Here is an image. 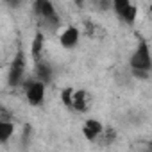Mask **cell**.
<instances>
[{
	"instance_id": "1",
	"label": "cell",
	"mask_w": 152,
	"mask_h": 152,
	"mask_svg": "<svg viewBox=\"0 0 152 152\" xmlns=\"http://www.w3.org/2000/svg\"><path fill=\"white\" fill-rule=\"evenodd\" d=\"M32 11L38 16L39 23L45 25L47 29L56 31V29L61 27V16H59L56 6L52 2H48V0H36L32 4Z\"/></svg>"
},
{
	"instance_id": "2",
	"label": "cell",
	"mask_w": 152,
	"mask_h": 152,
	"mask_svg": "<svg viewBox=\"0 0 152 152\" xmlns=\"http://www.w3.org/2000/svg\"><path fill=\"white\" fill-rule=\"evenodd\" d=\"M129 66H131V73L132 72H145L150 73L152 70V56H150V47L145 39H140L136 48L131 54L129 59Z\"/></svg>"
},
{
	"instance_id": "3",
	"label": "cell",
	"mask_w": 152,
	"mask_h": 152,
	"mask_svg": "<svg viewBox=\"0 0 152 152\" xmlns=\"http://www.w3.org/2000/svg\"><path fill=\"white\" fill-rule=\"evenodd\" d=\"M20 88L23 90L25 99H27V102H29L32 107H39V106H43L45 97H47V86H45L43 83H39V81L29 77V79L23 81V84H22Z\"/></svg>"
},
{
	"instance_id": "4",
	"label": "cell",
	"mask_w": 152,
	"mask_h": 152,
	"mask_svg": "<svg viewBox=\"0 0 152 152\" xmlns=\"http://www.w3.org/2000/svg\"><path fill=\"white\" fill-rule=\"evenodd\" d=\"M25 81V56L20 50L16 54V57L13 59L9 72H7V84L11 88H20Z\"/></svg>"
},
{
	"instance_id": "5",
	"label": "cell",
	"mask_w": 152,
	"mask_h": 152,
	"mask_svg": "<svg viewBox=\"0 0 152 152\" xmlns=\"http://www.w3.org/2000/svg\"><path fill=\"white\" fill-rule=\"evenodd\" d=\"M79 39H81V31L75 27V25H68V27H64L59 32V43L66 50L75 48V47L79 45Z\"/></svg>"
},
{
	"instance_id": "6",
	"label": "cell",
	"mask_w": 152,
	"mask_h": 152,
	"mask_svg": "<svg viewBox=\"0 0 152 152\" xmlns=\"http://www.w3.org/2000/svg\"><path fill=\"white\" fill-rule=\"evenodd\" d=\"M52 77H54V70H52V66H50L48 61H45L43 57H41L39 61H34L32 79H36V81H39V83H43V84L47 86V84L52 81Z\"/></svg>"
},
{
	"instance_id": "7",
	"label": "cell",
	"mask_w": 152,
	"mask_h": 152,
	"mask_svg": "<svg viewBox=\"0 0 152 152\" xmlns=\"http://www.w3.org/2000/svg\"><path fill=\"white\" fill-rule=\"evenodd\" d=\"M104 124L100 122V120H97V118H88L84 124H83V136L88 140V141H97L100 136H102V132H104Z\"/></svg>"
},
{
	"instance_id": "8",
	"label": "cell",
	"mask_w": 152,
	"mask_h": 152,
	"mask_svg": "<svg viewBox=\"0 0 152 152\" xmlns=\"http://www.w3.org/2000/svg\"><path fill=\"white\" fill-rule=\"evenodd\" d=\"M90 95L84 90H73V97H72V109L77 113H86L90 109Z\"/></svg>"
},
{
	"instance_id": "9",
	"label": "cell",
	"mask_w": 152,
	"mask_h": 152,
	"mask_svg": "<svg viewBox=\"0 0 152 152\" xmlns=\"http://www.w3.org/2000/svg\"><path fill=\"white\" fill-rule=\"evenodd\" d=\"M45 50V34L41 31H36L32 36V43H31V56L34 61H39Z\"/></svg>"
},
{
	"instance_id": "10",
	"label": "cell",
	"mask_w": 152,
	"mask_h": 152,
	"mask_svg": "<svg viewBox=\"0 0 152 152\" xmlns=\"http://www.w3.org/2000/svg\"><path fill=\"white\" fill-rule=\"evenodd\" d=\"M15 134V122L11 120H0V145L7 143Z\"/></svg>"
},
{
	"instance_id": "11",
	"label": "cell",
	"mask_w": 152,
	"mask_h": 152,
	"mask_svg": "<svg viewBox=\"0 0 152 152\" xmlns=\"http://www.w3.org/2000/svg\"><path fill=\"white\" fill-rule=\"evenodd\" d=\"M124 23H127V25H134L136 23V20H138V7H136V4H129L127 7H125V11L118 16Z\"/></svg>"
},
{
	"instance_id": "12",
	"label": "cell",
	"mask_w": 152,
	"mask_h": 152,
	"mask_svg": "<svg viewBox=\"0 0 152 152\" xmlns=\"http://www.w3.org/2000/svg\"><path fill=\"white\" fill-rule=\"evenodd\" d=\"M72 97H73V88H63L61 90V102L68 109H72Z\"/></svg>"
},
{
	"instance_id": "13",
	"label": "cell",
	"mask_w": 152,
	"mask_h": 152,
	"mask_svg": "<svg viewBox=\"0 0 152 152\" xmlns=\"http://www.w3.org/2000/svg\"><path fill=\"white\" fill-rule=\"evenodd\" d=\"M136 152H152V147L148 141H138L136 145Z\"/></svg>"
}]
</instances>
